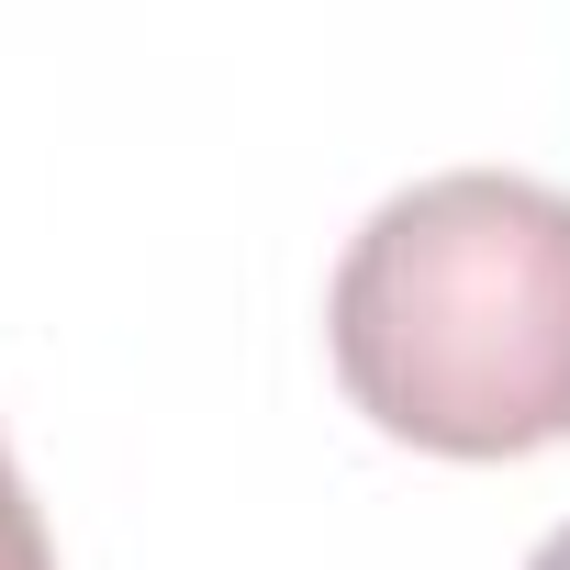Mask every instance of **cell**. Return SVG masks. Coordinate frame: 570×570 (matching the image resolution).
Returning <instances> with one entry per match:
<instances>
[{
	"label": "cell",
	"instance_id": "2",
	"mask_svg": "<svg viewBox=\"0 0 570 570\" xmlns=\"http://www.w3.org/2000/svg\"><path fill=\"white\" fill-rule=\"evenodd\" d=\"M0 570H57V537H46V514H35L12 448H0Z\"/></svg>",
	"mask_w": 570,
	"mask_h": 570
},
{
	"label": "cell",
	"instance_id": "3",
	"mask_svg": "<svg viewBox=\"0 0 570 570\" xmlns=\"http://www.w3.org/2000/svg\"><path fill=\"white\" fill-rule=\"evenodd\" d=\"M525 570H570V525H559V537H548V548H537Z\"/></svg>",
	"mask_w": 570,
	"mask_h": 570
},
{
	"label": "cell",
	"instance_id": "1",
	"mask_svg": "<svg viewBox=\"0 0 570 570\" xmlns=\"http://www.w3.org/2000/svg\"><path fill=\"white\" fill-rule=\"evenodd\" d=\"M325 347L347 403L425 459H537L570 436V190L448 168L392 190L347 257Z\"/></svg>",
	"mask_w": 570,
	"mask_h": 570
}]
</instances>
